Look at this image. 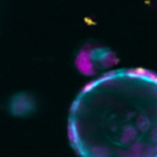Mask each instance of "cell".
I'll return each instance as SVG.
<instances>
[{"mask_svg":"<svg viewBox=\"0 0 157 157\" xmlns=\"http://www.w3.org/2000/svg\"><path fill=\"white\" fill-rule=\"evenodd\" d=\"M80 157H157V75L118 70L88 83L69 117Z\"/></svg>","mask_w":157,"mask_h":157,"instance_id":"cell-1","label":"cell"}]
</instances>
